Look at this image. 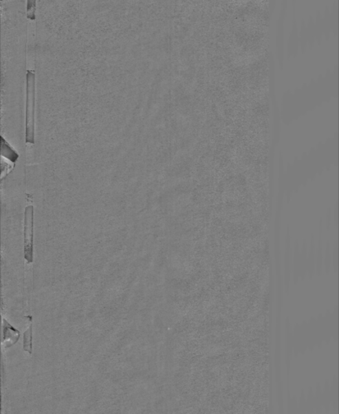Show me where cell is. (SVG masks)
Returning <instances> with one entry per match:
<instances>
[{"label": "cell", "instance_id": "cell-1", "mask_svg": "<svg viewBox=\"0 0 339 414\" xmlns=\"http://www.w3.org/2000/svg\"><path fill=\"white\" fill-rule=\"evenodd\" d=\"M25 139L27 144H34L35 135V74L29 71L26 76Z\"/></svg>", "mask_w": 339, "mask_h": 414}, {"label": "cell", "instance_id": "cell-2", "mask_svg": "<svg viewBox=\"0 0 339 414\" xmlns=\"http://www.w3.org/2000/svg\"><path fill=\"white\" fill-rule=\"evenodd\" d=\"M34 206H26L24 226V257L26 264L34 262Z\"/></svg>", "mask_w": 339, "mask_h": 414}, {"label": "cell", "instance_id": "cell-3", "mask_svg": "<svg viewBox=\"0 0 339 414\" xmlns=\"http://www.w3.org/2000/svg\"><path fill=\"white\" fill-rule=\"evenodd\" d=\"M3 346L6 349L14 346L21 338L20 331L13 327L4 317L3 318Z\"/></svg>", "mask_w": 339, "mask_h": 414}, {"label": "cell", "instance_id": "cell-4", "mask_svg": "<svg viewBox=\"0 0 339 414\" xmlns=\"http://www.w3.org/2000/svg\"><path fill=\"white\" fill-rule=\"evenodd\" d=\"M0 146H1V155L3 157L10 160L12 163H16L18 158H19V155L12 149V146L9 145L2 135L0 136Z\"/></svg>", "mask_w": 339, "mask_h": 414}, {"label": "cell", "instance_id": "cell-5", "mask_svg": "<svg viewBox=\"0 0 339 414\" xmlns=\"http://www.w3.org/2000/svg\"><path fill=\"white\" fill-rule=\"evenodd\" d=\"M30 318V327L27 329L24 334V344H23V349L29 353H33V322H32V317L29 316Z\"/></svg>", "mask_w": 339, "mask_h": 414}, {"label": "cell", "instance_id": "cell-6", "mask_svg": "<svg viewBox=\"0 0 339 414\" xmlns=\"http://www.w3.org/2000/svg\"><path fill=\"white\" fill-rule=\"evenodd\" d=\"M36 0H27V18L30 21L36 19Z\"/></svg>", "mask_w": 339, "mask_h": 414}, {"label": "cell", "instance_id": "cell-7", "mask_svg": "<svg viewBox=\"0 0 339 414\" xmlns=\"http://www.w3.org/2000/svg\"><path fill=\"white\" fill-rule=\"evenodd\" d=\"M1 1H3V0H1Z\"/></svg>", "mask_w": 339, "mask_h": 414}]
</instances>
